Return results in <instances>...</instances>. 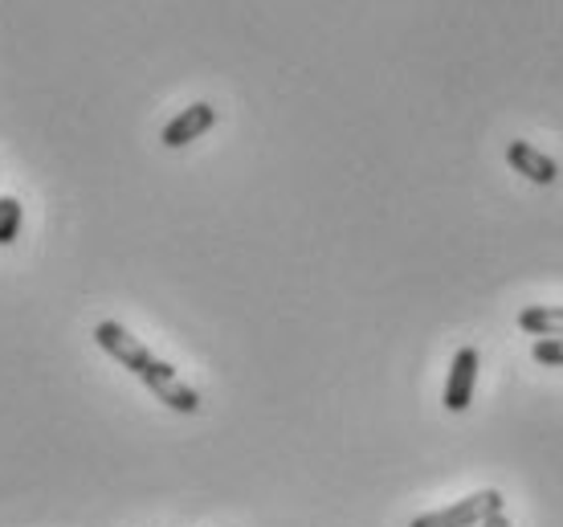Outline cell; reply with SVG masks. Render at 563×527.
I'll list each match as a JSON object with an SVG mask.
<instances>
[{
  "mask_svg": "<svg viewBox=\"0 0 563 527\" xmlns=\"http://www.w3.org/2000/svg\"><path fill=\"white\" fill-rule=\"evenodd\" d=\"M498 512H503V495H498V491H478V495L453 503V507H445V512L417 515L409 527H478Z\"/></svg>",
  "mask_w": 563,
  "mask_h": 527,
  "instance_id": "6da1fadb",
  "label": "cell"
},
{
  "mask_svg": "<svg viewBox=\"0 0 563 527\" xmlns=\"http://www.w3.org/2000/svg\"><path fill=\"white\" fill-rule=\"evenodd\" d=\"M95 343H99L107 356L119 360L123 369L135 372V376H143V372H147V364L155 360L152 352H147V348H143V343L135 340L128 328H123V323H114V319H102L99 328H95Z\"/></svg>",
  "mask_w": 563,
  "mask_h": 527,
  "instance_id": "7a4b0ae2",
  "label": "cell"
},
{
  "mask_svg": "<svg viewBox=\"0 0 563 527\" xmlns=\"http://www.w3.org/2000/svg\"><path fill=\"white\" fill-rule=\"evenodd\" d=\"M143 385L152 388L155 397L164 400L168 409H176V414H200V397H197V388H188L176 376V369L172 364H164V360H152L147 364V372L140 376Z\"/></svg>",
  "mask_w": 563,
  "mask_h": 527,
  "instance_id": "3957f363",
  "label": "cell"
},
{
  "mask_svg": "<svg viewBox=\"0 0 563 527\" xmlns=\"http://www.w3.org/2000/svg\"><path fill=\"white\" fill-rule=\"evenodd\" d=\"M212 123H217V107L212 102H192V107H184L168 128L159 131V140H164V147H184V143L200 140Z\"/></svg>",
  "mask_w": 563,
  "mask_h": 527,
  "instance_id": "277c9868",
  "label": "cell"
},
{
  "mask_svg": "<svg viewBox=\"0 0 563 527\" xmlns=\"http://www.w3.org/2000/svg\"><path fill=\"white\" fill-rule=\"evenodd\" d=\"M474 381H478V352H474V348H462V352L453 356L450 385H445V409H450V414H465V409H470Z\"/></svg>",
  "mask_w": 563,
  "mask_h": 527,
  "instance_id": "5b68a950",
  "label": "cell"
},
{
  "mask_svg": "<svg viewBox=\"0 0 563 527\" xmlns=\"http://www.w3.org/2000/svg\"><path fill=\"white\" fill-rule=\"evenodd\" d=\"M507 160H510V168L519 172V176H527L531 185H555V180H560V164L551 156H543L539 147H531L527 140L510 143Z\"/></svg>",
  "mask_w": 563,
  "mask_h": 527,
  "instance_id": "8992f818",
  "label": "cell"
},
{
  "mask_svg": "<svg viewBox=\"0 0 563 527\" xmlns=\"http://www.w3.org/2000/svg\"><path fill=\"white\" fill-rule=\"evenodd\" d=\"M519 328L539 340H560L563 336V307H527L519 311Z\"/></svg>",
  "mask_w": 563,
  "mask_h": 527,
  "instance_id": "52a82bcc",
  "label": "cell"
},
{
  "mask_svg": "<svg viewBox=\"0 0 563 527\" xmlns=\"http://www.w3.org/2000/svg\"><path fill=\"white\" fill-rule=\"evenodd\" d=\"M16 229H21V200L0 197V245H13Z\"/></svg>",
  "mask_w": 563,
  "mask_h": 527,
  "instance_id": "ba28073f",
  "label": "cell"
},
{
  "mask_svg": "<svg viewBox=\"0 0 563 527\" xmlns=\"http://www.w3.org/2000/svg\"><path fill=\"white\" fill-rule=\"evenodd\" d=\"M531 356L539 360V364H560L563 369V336L560 340H536V352Z\"/></svg>",
  "mask_w": 563,
  "mask_h": 527,
  "instance_id": "9c48e42d",
  "label": "cell"
},
{
  "mask_svg": "<svg viewBox=\"0 0 563 527\" xmlns=\"http://www.w3.org/2000/svg\"><path fill=\"white\" fill-rule=\"evenodd\" d=\"M482 527H510V524H507V515L498 512V515H490V519H486V524H482Z\"/></svg>",
  "mask_w": 563,
  "mask_h": 527,
  "instance_id": "30bf717a",
  "label": "cell"
}]
</instances>
